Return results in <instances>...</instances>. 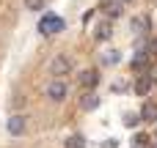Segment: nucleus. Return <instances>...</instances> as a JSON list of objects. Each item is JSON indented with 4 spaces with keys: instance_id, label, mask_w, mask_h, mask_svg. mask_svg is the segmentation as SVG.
Listing matches in <instances>:
<instances>
[{
    "instance_id": "1",
    "label": "nucleus",
    "mask_w": 157,
    "mask_h": 148,
    "mask_svg": "<svg viewBox=\"0 0 157 148\" xmlns=\"http://www.w3.org/2000/svg\"><path fill=\"white\" fill-rule=\"evenodd\" d=\"M72 69H75V63H72V58H66V55H55V58L50 60V74H55V77L72 74Z\"/></svg>"
},
{
    "instance_id": "2",
    "label": "nucleus",
    "mask_w": 157,
    "mask_h": 148,
    "mask_svg": "<svg viewBox=\"0 0 157 148\" xmlns=\"http://www.w3.org/2000/svg\"><path fill=\"white\" fill-rule=\"evenodd\" d=\"M66 93H69V85H66L61 77H55V80L47 85V99H50V102H63Z\"/></svg>"
},
{
    "instance_id": "3",
    "label": "nucleus",
    "mask_w": 157,
    "mask_h": 148,
    "mask_svg": "<svg viewBox=\"0 0 157 148\" xmlns=\"http://www.w3.org/2000/svg\"><path fill=\"white\" fill-rule=\"evenodd\" d=\"M8 135H14V137H19V135H25V129H28V115H22V113H14L11 118H8Z\"/></svg>"
},
{
    "instance_id": "4",
    "label": "nucleus",
    "mask_w": 157,
    "mask_h": 148,
    "mask_svg": "<svg viewBox=\"0 0 157 148\" xmlns=\"http://www.w3.org/2000/svg\"><path fill=\"white\" fill-rule=\"evenodd\" d=\"M77 80H80L83 88H97V85H99V71H97V69H86V71L77 74Z\"/></svg>"
},
{
    "instance_id": "5",
    "label": "nucleus",
    "mask_w": 157,
    "mask_h": 148,
    "mask_svg": "<svg viewBox=\"0 0 157 148\" xmlns=\"http://www.w3.org/2000/svg\"><path fill=\"white\" fill-rule=\"evenodd\" d=\"M61 27H63V19H58V16H47V19H41V25H39V30H41L44 36L58 33Z\"/></svg>"
},
{
    "instance_id": "6",
    "label": "nucleus",
    "mask_w": 157,
    "mask_h": 148,
    "mask_svg": "<svg viewBox=\"0 0 157 148\" xmlns=\"http://www.w3.org/2000/svg\"><path fill=\"white\" fill-rule=\"evenodd\" d=\"M141 121L144 124H157V104L155 102H146L141 107Z\"/></svg>"
},
{
    "instance_id": "7",
    "label": "nucleus",
    "mask_w": 157,
    "mask_h": 148,
    "mask_svg": "<svg viewBox=\"0 0 157 148\" xmlns=\"http://www.w3.org/2000/svg\"><path fill=\"white\" fill-rule=\"evenodd\" d=\"M152 85H155V80H152V77H138L132 88H135V93H138V96H149Z\"/></svg>"
},
{
    "instance_id": "8",
    "label": "nucleus",
    "mask_w": 157,
    "mask_h": 148,
    "mask_svg": "<svg viewBox=\"0 0 157 148\" xmlns=\"http://www.w3.org/2000/svg\"><path fill=\"white\" fill-rule=\"evenodd\" d=\"M152 30V25H149V19L146 16H132V33H149Z\"/></svg>"
},
{
    "instance_id": "9",
    "label": "nucleus",
    "mask_w": 157,
    "mask_h": 148,
    "mask_svg": "<svg viewBox=\"0 0 157 148\" xmlns=\"http://www.w3.org/2000/svg\"><path fill=\"white\" fill-rule=\"evenodd\" d=\"M80 107H83V110H97V107H99V96H97V93H86V96L80 99Z\"/></svg>"
},
{
    "instance_id": "10",
    "label": "nucleus",
    "mask_w": 157,
    "mask_h": 148,
    "mask_svg": "<svg viewBox=\"0 0 157 148\" xmlns=\"http://www.w3.org/2000/svg\"><path fill=\"white\" fill-rule=\"evenodd\" d=\"M121 5H124L121 0H108V3H105V14L116 19V16H121Z\"/></svg>"
},
{
    "instance_id": "11",
    "label": "nucleus",
    "mask_w": 157,
    "mask_h": 148,
    "mask_svg": "<svg viewBox=\"0 0 157 148\" xmlns=\"http://www.w3.org/2000/svg\"><path fill=\"white\" fill-rule=\"evenodd\" d=\"M110 36H113V30H110V22H99V25H97V38H99V41H108Z\"/></svg>"
},
{
    "instance_id": "12",
    "label": "nucleus",
    "mask_w": 157,
    "mask_h": 148,
    "mask_svg": "<svg viewBox=\"0 0 157 148\" xmlns=\"http://www.w3.org/2000/svg\"><path fill=\"white\" fill-rule=\"evenodd\" d=\"M130 66H132V71H144V69L149 66V60H146V52H138V55L132 58V63H130Z\"/></svg>"
},
{
    "instance_id": "13",
    "label": "nucleus",
    "mask_w": 157,
    "mask_h": 148,
    "mask_svg": "<svg viewBox=\"0 0 157 148\" xmlns=\"http://www.w3.org/2000/svg\"><path fill=\"white\" fill-rule=\"evenodd\" d=\"M149 146V135H135L132 137V148H146Z\"/></svg>"
},
{
    "instance_id": "14",
    "label": "nucleus",
    "mask_w": 157,
    "mask_h": 148,
    "mask_svg": "<svg viewBox=\"0 0 157 148\" xmlns=\"http://www.w3.org/2000/svg\"><path fill=\"white\" fill-rule=\"evenodd\" d=\"M66 148H86V143H83L80 135H72V137L66 140Z\"/></svg>"
},
{
    "instance_id": "15",
    "label": "nucleus",
    "mask_w": 157,
    "mask_h": 148,
    "mask_svg": "<svg viewBox=\"0 0 157 148\" xmlns=\"http://www.w3.org/2000/svg\"><path fill=\"white\" fill-rule=\"evenodd\" d=\"M25 8L28 11H41L44 8V0H25Z\"/></svg>"
},
{
    "instance_id": "16",
    "label": "nucleus",
    "mask_w": 157,
    "mask_h": 148,
    "mask_svg": "<svg viewBox=\"0 0 157 148\" xmlns=\"http://www.w3.org/2000/svg\"><path fill=\"white\" fill-rule=\"evenodd\" d=\"M138 121H141V113H138V115H132V113H127V115H124V124H127V126H135Z\"/></svg>"
},
{
    "instance_id": "17",
    "label": "nucleus",
    "mask_w": 157,
    "mask_h": 148,
    "mask_svg": "<svg viewBox=\"0 0 157 148\" xmlns=\"http://www.w3.org/2000/svg\"><path fill=\"white\" fill-rule=\"evenodd\" d=\"M119 58H121V55L113 49V52H108V55H105V63H119Z\"/></svg>"
},
{
    "instance_id": "18",
    "label": "nucleus",
    "mask_w": 157,
    "mask_h": 148,
    "mask_svg": "<svg viewBox=\"0 0 157 148\" xmlns=\"http://www.w3.org/2000/svg\"><path fill=\"white\" fill-rule=\"evenodd\" d=\"M149 77H152V80L157 82V69H152V71H149Z\"/></svg>"
},
{
    "instance_id": "19",
    "label": "nucleus",
    "mask_w": 157,
    "mask_h": 148,
    "mask_svg": "<svg viewBox=\"0 0 157 148\" xmlns=\"http://www.w3.org/2000/svg\"><path fill=\"white\" fill-rule=\"evenodd\" d=\"M121 3H130V0H121Z\"/></svg>"
},
{
    "instance_id": "20",
    "label": "nucleus",
    "mask_w": 157,
    "mask_h": 148,
    "mask_svg": "<svg viewBox=\"0 0 157 148\" xmlns=\"http://www.w3.org/2000/svg\"><path fill=\"white\" fill-rule=\"evenodd\" d=\"M152 148H157V143H155V146H152Z\"/></svg>"
}]
</instances>
